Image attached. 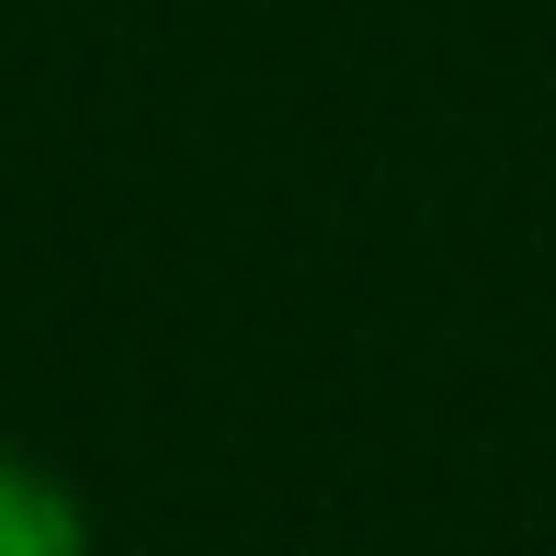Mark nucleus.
Here are the masks:
<instances>
[{"mask_svg":"<svg viewBox=\"0 0 556 556\" xmlns=\"http://www.w3.org/2000/svg\"><path fill=\"white\" fill-rule=\"evenodd\" d=\"M0 556H91V522L35 454L0 443Z\"/></svg>","mask_w":556,"mask_h":556,"instance_id":"1","label":"nucleus"}]
</instances>
